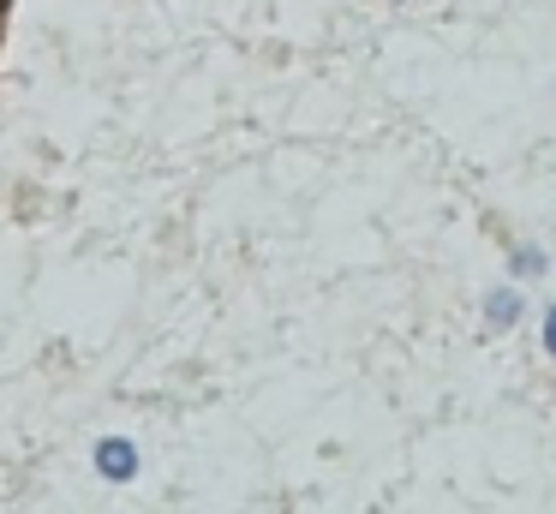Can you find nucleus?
Returning a JSON list of instances; mask_svg holds the SVG:
<instances>
[{"instance_id": "obj_1", "label": "nucleus", "mask_w": 556, "mask_h": 514, "mask_svg": "<svg viewBox=\"0 0 556 514\" xmlns=\"http://www.w3.org/2000/svg\"><path fill=\"white\" fill-rule=\"evenodd\" d=\"M97 473H102V478H114V485H121V478H132V473H138V449H132L126 437L97 442Z\"/></svg>"}, {"instance_id": "obj_2", "label": "nucleus", "mask_w": 556, "mask_h": 514, "mask_svg": "<svg viewBox=\"0 0 556 514\" xmlns=\"http://www.w3.org/2000/svg\"><path fill=\"white\" fill-rule=\"evenodd\" d=\"M520 311H527V299H520V287H496V293L484 299V317H491L496 329H508V323H515Z\"/></svg>"}, {"instance_id": "obj_3", "label": "nucleus", "mask_w": 556, "mask_h": 514, "mask_svg": "<svg viewBox=\"0 0 556 514\" xmlns=\"http://www.w3.org/2000/svg\"><path fill=\"white\" fill-rule=\"evenodd\" d=\"M508 269H515L520 281H539V275H544V251L539 246H520L515 258H508Z\"/></svg>"}, {"instance_id": "obj_4", "label": "nucleus", "mask_w": 556, "mask_h": 514, "mask_svg": "<svg viewBox=\"0 0 556 514\" xmlns=\"http://www.w3.org/2000/svg\"><path fill=\"white\" fill-rule=\"evenodd\" d=\"M539 341H544V353H551V359H556V305H551V311H544V323H539Z\"/></svg>"}, {"instance_id": "obj_5", "label": "nucleus", "mask_w": 556, "mask_h": 514, "mask_svg": "<svg viewBox=\"0 0 556 514\" xmlns=\"http://www.w3.org/2000/svg\"><path fill=\"white\" fill-rule=\"evenodd\" d=\"M395 7H407V0H395Z\"/></svg>"}]
</instances>
